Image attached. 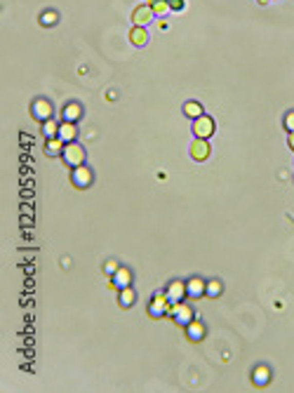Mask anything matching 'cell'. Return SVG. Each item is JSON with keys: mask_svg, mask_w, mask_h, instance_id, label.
Instances as JSON below:
<instances>
[{"mask_svg": "<svg viewBox=\"0 0 294 393\" xmlns=\"http://www.w3.org/2000/svg\"><path fill=\"white\" fill-rule=\"evenodd\" d=\"M61 158H64V163H66L68 167H78L85 163V149L80 144H76V141H68V144L64 146Z\"/></svg>", "mask_w": 294, "mask_h": 393, "instance_id": "7a4b0ae2", "label": "cell"}, {"mask_svg": "<svg viewBox=\"0 0 294 393\" xmlns=\"http://www.w3.org/2000/svg\"><path fill=\"white\" fill-rule=\"evenodd\" d=\"M108 285H111L113 290L130 288V285H132V271H130V269H125V266H120V269H118V271L108 278Z\"/></svg>", "mask_w": 294, "mask_h": 393, "instance_id": "52a82bcc", "label": "cell"}, {"mask_svg": "<svg viewBox=\"0 0 294 393\" xmlns=\"http://www.w3.org/2000/svg\"><path fill=\"white\" fill-rule=\"evenodd\" d=\"M64 146H66V141L61 137H52V139H47V144H45V153L50 155V158H54V155L64 153Z\"/></svg>", "mask_w": 294, "mask_h": 393, "instance_id": "e0dca14e", "label": "cell"}, {"mask_svg": "<svg viewBox=\"0 0 294 393\" xmlns=\"http://www.w3.org/2000/svg\"><path fill=\"white\" fill-rule=\"evenodd\" d=\"M59 137L64 139V141H76V139H78V125H76V122H68V120H64L59 125Z\"/></svg>", "mask_w": 294, "mask_h": 393, "instance_id": "5bb4252c", "label": "cell"}, {"mask_svg": "<svg viewBox=\"0 0 294 393\" xmlns=\"http://www.w3.org/2000/svg\"><path fill=\"white\" fill-rule=\"evenodd\" d=\"M219 294H222V282H219V280H210V282H207L205 297H212V299H216Z\"/></svg>", "mask_w": 294, "mask_h": 393, "instance_id": "603a6c76", "label": "cell"}, {"mask_svg": "<svg viewBox=\"0 0 294 393\" xmlns=\"http://www.w3.org/2000/svg\"><path fill=\"white\" fill-rule=\"evenodd\" d=\"M130 43H132L134 47H144V45L149 43L146 26H132V31H130Z\"/></svg>", "mask_w": 294, "mask_h": 393, "instance_id": "9a60e30c", "label": "cell"}, {"mask_svg": "<svg viewBox=\"0 0 294 393\" xmlns=\"http://www.w3.org/2000/svg\"><path fill=\"white\" fill-rule=\"evenodd\" d=\"M170 306H172V301H170L167 292H156V294H153V299H151V304H149L151 318L167 316V313H170Z\"/></svg>", "mask_w": 294, "mask_h": 393, "instance_id": "3957f363", "label": "cell"}, {"mask_svg": "<svg viewBox=\"0 0 294 393\" xmlns=\"http://www.w3.org/2000/svg\"><path fill=\"white\" fill-rule=\"evenodd\" d=\"M118 304L122 306V309H130V306L137 301V294H134V290L132 288H122V290H118Z\"/></svg>", "mask_w": 294, "mask_h": 393, "instance_id": "d6986e66", "label": "cell"}, {"mask_svg": "<svg viewBox=\"0 0 294 393\" xmlns=\"http://www.w3.org/2000/svg\"><path fill=\"white\" fill-rule=\"evenodd\" d=\"M205 288H207V282L203 280V278H191L189 282H186V297H193V299H198V297H205Z\"/></svg>", "mask_w": 294, "mask_h": 393, "instance_id": "8fae6325", "label": "cell"}, {"mask_svg": "<svg viewBox=\"0 0 294 393\" xmlns=\"http://www.w3.org/2000/svg\"><path fill=\"white\" fill-rule=\"evenodd\" d=\"M285 128H287V132H294V111H289L285 116Z\"/></svg>", "mask_w": 294, "mask_h": 393, "instance_id": "d4e9b609", "label": "cell"}, {"mask_svg": "<svg viewBox=\"0 0 294 393\" xmlns=\"http://www.w3.org/2000/svg\"><path fill=\"white\" fill-rule=\"evenodd\" d=\"M118 269H120V264H118V261H113V259H108V261H106V264H104V273H106V276H108V278H111L113 273L118 271Z\"/></svg>", "mask_w": 294, "mask_h": 393, "instance_id": "cb8c5ba5", "label": "cell"}, {"mask_svg": "<svg viewBox=\"0 0 294 393\" xmlns=\"http://www.w3.org/2000/svg\"><path fill=\"white\" fill-rule=\"evenodd\" d=\"M186 330V337H189V342H203L205 339V325L198 320V318H193V320L189 323V325L183 327Z\"/></svg>", "mask_w": 294, "mask_h": 393, "instance_id": "30bf717a", "label": "cell"}, {"mask_svg": "<svg viewBox=\"0 0 294 393\" xmlns=\"http://www.w3.org/2000/svg\"><path fill=\"white\" fill-rule=\"evenodd\" d=\"M80 116H83V106L78 104V101H71V104L64 106V111H61V118L68 122H78Z\"/></svg>", "mask_w": 294, "mask_h": 393, "instance_id": "4fadbf2b", "label": "cell"}, {"mask_svg": "<svg viewBox=\"0 0 294 393\" xmlns=\"http://www.w3.org/2000/svg\"><path fill=\"white\" fill-rule=\"evenodd\" d=\"M259 3H268V0H259Z\"/></svg>", "mask_w": 294, "mask_h": 393, "instance_id": "83f0119b", "label": "cell"}, {"mask_svg": "<svg viewBox=\"0 0 294 393\" xmlns=\"http://www.w3.org/2000/svg\"><path fill=\"white\" fill-rule=\"evenodd\" d=\"M287 146L294 151V132H289V137H287Z\"/></svg>", "mask_w": 294, "mask_h": 393, "instance_id": "4316f807", "label": "cell"}, {"mask_svg": "<svg viewBox=\"0 0 294 393\" xmlns=\"http://www.w3.org/2000/svg\"><path fill=\"white\" fill-rule=\"evenodd\" d=\"M151 7H153V12H156V17L165 19L170 12H172V7H170V0H146Z\"/></svg>", "mask_w": 294, "mask_h": 393, "instance_id": "ac0fdd59", "label": "cell"}, {"mask_svg": "<svg viewBox=\"0 0 294 393\" xmlns=\"http://www.w3.org/2000/svg\"><path fill=\"white\" fill-rule=\"evenodd\" d=\"M153 17H156V12H153V7L149 5V3H144V5H137L132 12V24L134 26H149L151 22H153Z\"/></svg>", "mask_w": 294, "mask_h": 393, "instance_id": "5b68a950", "label": "cell"}, {"mask_svg": "<svg viewBox=\"0 0 294 393\" xmlns=\"http://www.w3.org/2000/svg\"><path fill=\"white\" fill-rule=\"evenodd\" d=\"M170 7H172V12L183 10V0H170Z\"/></svg>", "mask_w": 294, "mask_h": 393, "instance_id": "484cf974", "label": "cell"}, {"mask_svg": "<svg viewBox=\"0 0 294 393\" xmlns=\"http://www.w3.org/2000/svg\"><path fill=\"white\" fill-rule=\"evenodd\" d=\"M92 170H89L87 165H78V167H73V172H71V182H73V186L76 188H87L89 184H92Z\"/></svg>", "mask_w": 294, "mask_h": 393, "instance_id": "8992f818", "label": "cell"}, {"mask_svg": "<svg viewBox=\"0 0 294 393\" xmlns=\"http://www.w3.org/2000/svg\"><path fill=\"white\" fill-rule=\"evenodd\" d=\"M59 125H61V122H54L52 118H50V120H45V122H43V137H45V139L59 137Z\"/></svg>", "mask_w": 294, "mask_h": 393, "instance_id": "44dd1931", "label": "cell"}, {"mask_svg": "<svg viewBox=\"0 0 294 393\" xmlns=\"http://www.w3.org/2000/svg\"><path fill=\"white\" fill-rule=\"evenodd\" d=\"M183 116L191 118V120L200 118L203 116V104H200V101H186V104H183Z\"/></svg>", "mask_w": 294, "mask_h": 393, "instance_id": "ffe728a7", "label": "cell"}, {"mask_svg": "<svg viewBox=\"0 0 294 393\" xmlns=\"http://www.w3.org/2000/svg\"><path fill=\"white\" fill-rule=\"evenodd\" d=\"M252 382H254V386H266V384L271 382V367H266V365L254 367V372H252Z\"/></svg>", "mask_w": 294, "mask_h": 393, "instance_id": "2e32d148", "label": "cell"}, {"mask_svg": "<svg viewBox=\"0 0 294 393\" xmlns=\"http://www.w3.org/2000/svg\"><path fill=\"white\" fill-rule=\"evenodd\" d=\"M31 116H33L35 120H40V122L50 120L52 118V104L47 99H35L33 106H31Z\"/></svg>", "mask_w": 294, "mask_h": 393, "instance_id": "9c48e42d", "label": "cell"}, {"mask_svg": "<svg viewBox=\"0 0 294 393\" xmlns=\"http://www.w3.org/2000/svg\"><path fill=\"white\" fill-rule=\"evenodd\" d=\"M214 130H216L214 120L210 116H205V113L193 120V137H198V139H210L214 134Z\"/></svg>", "mask_w": 294, "mask_h": 393, "instance_id": "277c9868", "label": "cell"}, {"mask_svg": "<svg viewBox=\"0 0 294 393\" xmlns=\"http://www.w3.org/2000/svg\"><path fill=\"white\" fill-rule=\"evenodd\" d=\"M167 316H172V320L177 323V325L186 327L195 318V311L191 309L189 304H183V301H174V304L170 306V313H167Z\"/></svg>", "mask_w": 294, "mask_h": 393, "instance_id": "6da1fadb", "label": "cell"}, {"mask_svg": "<svg viewBox=\"0 0 294 393\" xmlns=\"http://www.w3.org/2000/svg\"><path fill=\"white\" fill-rule=\"evenodd\" d=\"M57 22H59V14H57L54 10H45L43 14H40V24H43V26H54Z\"/></svg>", "mask_w": 294, "mask_h": 393, "instance_id": "7402d4cb", "label": "cell"}, {"mask_svg": "<svg viewBox=\"0 0 294 393\" xmlns=\"http://www.w3.org/2000/svg\"><path fill=\"white\" fill-rule=\"evenodd\" d=\"M167 297H170V301H183V297H186V282L181 280H172L170 285H167Z\"/></svg>", "mask_w": 294, "mask_h": 393, "instance_id": "7c38bea8", "label": "cell"}, {"mask_svg": "<svg viewBox=\"0 0 294 393\" xmlns=\"http://www.w3.org/2000/svg\"><path fill=\"white\" fill-rule=\"evenodd\" d=\"M189 153H191V158H193V160H198V163L207 160V158H210V144H207V139H198V137H195L193 144H191V149H189Z\"/></svg>", "mask_w": 294, "mask_h": 393, "instance_id": "ba28073f", "label": "cell"}]
</instances>
